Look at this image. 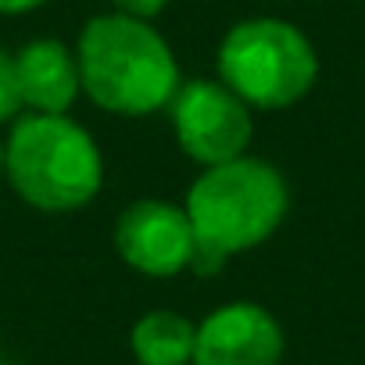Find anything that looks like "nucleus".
Returning <instances> with one entry per match:
<instances>
[{
    "label": "nucleus",
    "instance_id": "nucleus-1",
    "mask_svg": "<svg viewBox=\"0 0 365 365\" xmlns=\"http://www.w3.org/2000/svg\"><path fill=\"white\" fill-rule=\"evenodd\" d=\"M182 208L197 240L194 269L212 276L233 255L265 244L279 230L290 208V190L269 161L244 154L201 172Z\"/></svg>",
    "mask_w": 365,
    "mask_h": 365
},
{
    "label": "nucleus",
    "instance_id": "nucleus-2",
    "mask_svg": "<svg viewBox=\"0 0 365 365\" xmlns=\"http://www.w3.org/2000/svg\"><path fill=\"white\" fill-rule=\"evenodd\" d=\"M76 61L83 93L111 115H150L168 108L179 90L172 47L143 19L122 11L97 15L83 26Z\"/></svg>",
    "mask_w": 365,
    "mask_h": 365
},
{
    "label": "nucleus",
    "instance_id": "nucleus-3",
    "mask_svg": "<svg viewBox=\"0 0 365 365\" xmlns=\"http://www.w3.org/2000/svg\"><path fill=\"white\" fill-rule=\"evenodd\" d=\"M4 175L29 208L65 215L97 197L104 161L93 136L68 115H26L4 143Z\"/></svg>",
    "mask_w": 365,
    "mask_h": 365
},
{
    "label": "nucleus",
    "instance_id": "nucleus-4",
    "mask_svg": "<svg viewBox=\"0 0 365 365\" xmlns=\"http://www.w3.org/2000/svg\"><path fill=\"white\" fill-rule=\"evenodd\" d=\"M219 79L262 111L297 104L319 79L312 40L283 19H247L219 47Z\"/></svg>",
    "mask_w": 365,
    "mask_h": 365
},
{
    "label": "nucleus",
    "instance_id": "nucleus-5",
    "mask_svg": "<svg viewBox=\"0 0 365 365\" xmlns=\"http://www.w3.org/2000/svg\"><path fill=\"white\" fill-rule=\"evenodd\" d=\"M168 111H172V129H175L179 147L205 168L247 154V143L255 133L251 108L222 79L182 83Z\"/></svg>",
    "mask_w": 365,
    "mask_h": 365
},
{
    "label": "nucleus",
    "instance_id": "nucleus-6",
    "mask_svg": "<svg viewBox=\"0 0 365 365\" xmlns=\"http://www.w3.org/2000/svg\"><path fill=\"white\" fill-rule=\"evenodd\" d=\"M115 251L122 262L143 276H175L194 269L197 240L187 219V208H175L161 197L133 201L115 226Z\"/></svg>",
    "mask_w": 365,
    "mask_h": 365
},
{
    "label": "nucleus",
    "instance_id": "nucleus-7",
    "mask_svg": "<svg viewBox=\"0 0 365 365\" xmlns=\"http://www.w3.org/2000/svg\"><path fill=\"white\" fill-rule=\"evenodd\" d=\"M279 358L283 329L276 315L255 301H233L197 326L190 365H279Z\"/></svg>",
    "mask_w": 365,
    "mask_h": 365
},
{
    "label": "nucleus",
    "instance_id": "nucleus-8",
    "mask_svg": "<svg viewBox=\"0 0 365 365\" xmlns=\"http://www.w3.org/2000/svg\"><path fill=\"white\" fill-rule=\"evenodd\" d=\"M15 68H19L22 101L36 115H65L76 104V97L83 93L76 51H68L58 40L26 43L15 54Z\"/></svg>",
    "mask_w": 365,
    "mask_h": 365
},
{
    "label": "nucleus",
    "instance_id": "nucleus-9",
    "mask_svg": "<svg viewBox=\"0 0 365 365\" xmlns=\"http://www.w3.org/2000/svg\"><path fill=\"white\" fill-rule=\"evenodd\" d=\"M194 340H197V326L187 315L158 308L136 319L129 333V351L136 365H190Z\"/></svg>",
    "mask_w": 365,
    "mask_h": 365
},
{
    "label": "nucleus",
    "instance_id": "nucleus-10",
    "mask_svg": "<svg viewBox=\"0 0 365 365\" xmlns=\"http://www.w3.org/2000/svg\"><path fill=\"white\" fill-rule=\"evenodd\" d=\"M22 108H26V101H22V86H19L15 54L0 51V125H4V122H15Z\"/></svg>",
    "mask_w": 365,
    "mask_h": 365
},
{
    "label": "nucleus",
    "instance_id": "nucleus-11",
    "mask_svg": "<svg viewBox=\"0 0 365 365\" xmlns=\"http://www.w3.org/2000/svg\"><path fill=\"white\" fill-rule=\"evenodd\" d=\"M165 4H168V0H115V8L122 15H133V19H143V22L154 19V15H161Z\"/></svg>",
    "mask_w": 365,
    "mask_h": 365
},
{
    "label": "nucleus",
    "instance_id": "nucleus-12",
    "mask_svg": "<svg viewBox=\"0 0 365 365\" xmlns=\"http://www.w3.org/2000/svg\"><path fill=\"white\" fill-rule=\"evenodd\" d=\"M47 0H0V15H26V11H36Z\"/></svg>",
    "mask_w": 365,
    "mask_h": 365
},
{
    "label": "nucleus",
    "instance_id": "nucleus-13",
    "mask_svg": "<svg viewBox=\"0 0 365 365\" xmlns=\"http://www.w3.org/2000/svg\"><path fill=\"white\" fill-rule=\"evenodd\" d=\"M0 175H4V147H0Z\"/></svg>",
    "mask_w": 365,
    "mask_h": 365
},
{
    "label": "nucleus",
    "instance_id": "nucleus-14",
    "mask_svg": "<svg viewBox=\"0 0 365 365\" xmlns=\"http://www.w3.org/2000/svg\"><path fill=\"white\" fill-rule=\"evenodd\" d=\"M0 365H11V361H8V358H4V354H0Z\"/></svg>",
    "mask_w": 365,
    "mask_h": 365
}]
</instances>
